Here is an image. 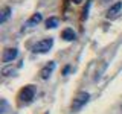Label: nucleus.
<instances>
[{"label":"nucleus","mask_w":122,"mask_h":114,"mask_svg":"<svg viewBox=\"0 0 122 114\" xmlns=\"http://www.w3.org/2000/svg\"><path fill=\"white\" fill-rule=\"evenodd\" d=\"M89 99H90L89 93H86V91H79V93L75 96L73 102H72V111H79V109L89 102Z\"/></svg>","instance_id":"1"},{"label":"nucleus","mask_w":122,"mask_h":114,"mask_svg":"<svg viewBox=\"0 0 122 114\" xmlns=\"http://www.w3.org/2000/svg\"><path fill=\"white\" fill-rule=\"evenodd\" d=\"M53 46V40L52 38H44V40L38 41V43L34 46V52L37 53H46L51 50V47Z\"/></svg>","instance_id":"2"},{"label":"nucleus","mask_w":122,"mask_h":114,"mask_svg":"<svg viewBox=\"0 0 122 114\" xmlns=\"http://www.w3.org/2000/svg\"><path fill=\"white\" fill-rule=\"evenodd\" d=\"M34 96H35V91H34L32 85H26L25 88H21V91L18 93V99H20L21 102H25V104L30 102L34 99Z\"/></svg>","instance_id":"3"},{"label":"nucleus","mask_w":122,"mask_h":114,"mask_svg":"<svg viewBox=\"0 0 122 114\" xmlns=\"http://www.w3.org/2000/svg\"><path fill=\"white\" fill-rule=\"evenodd\" d=\"M122 9V2H117V3H114V5L108 9V12H107V17L108 18H113V17H116L117 14H119V11Z\"/></svg>","instance_id":"6"},{"label":"nucleus","mask_w":122,"mask_h":114,"mask_svg":"<svg viewBox=\"0 0 122 114\" xmlns=\"http://www.w3.org/2000/svg\"><path fill=\"white\" fill-rule=\"evenodd\" d=\"M17 55H18L17 49H6L3 53V62H11L12 59L17 58Z\"/></svg>","instance_id":"5"},{"label":"nucleus","mask_w":122,"mask_h":114,"mask_svg":"<svg viewBox=\"0 0 122 114\" xmlns=\"http://www.w3.org/2000/svg\"><path fill=\"white\" fill-rule=\"evenodd\" d=\"M9 15H11V8H3V11H2V17H0V23H5L8 18H9Z\"/></svg>","instance_id":"9"},{"label":"nucleus","mask_w":122,"mask_h":114,"mask_svg":"<svg viewBox=\"0 0 122 114\" xmlns=\"http://www.w3.org/2000/svg\"><path fill=\"white\" fill-rule=\"evenodd\" d=\"M61 38H63V40H66V41H73L75 38H76V33L73 32V29L67 28V29L63 30V33H61Z\"/></svg>","instance_id":"7"},{"label":"nucleus","mask_w":122,"mask_h":114,"mask_svg":"<svg viewBox=\"0 0 122 114\" xmlns=\"http://www.w3.org/2000/svg\"><path fill=\"white\" fill-rule=\"evenodd\" d=\"M55 70V62L53 61H51L49 64H46V66L41 68V71H40V76H41V79H47L49 76L52 75V71Z\"/></svg>","instance_id":"4"},{"label":"nucleus","mask_w":122,"mask_h":114,"mask_svg":"<svg viewBox=\"0 0 122 114\" xmlns=\"http://www.w3.org/2000/svg\"><path fill=\"white\" fill-rule=\"evenodd\" d=\"M41 20H43V17H41V14H34L32 17L29 18L28 21H26V26H34V24H38V23H40Z\"/></svg>","instance_id":"8"},{"label":"nucleus","mask_w":122,"mask_h":114,"mask_svg":"<svg viewBox=\"0 0 122 114\" xmlns=\"http://www.w3.org/2000/svg\"><path fill=\"white\" fill-rule=\"evenodd\" d=\"M56 26H58V18H55V17H51V18H47V20H46V28H56Z\"/></svg>","instance_id":"10"}]
</instances>
